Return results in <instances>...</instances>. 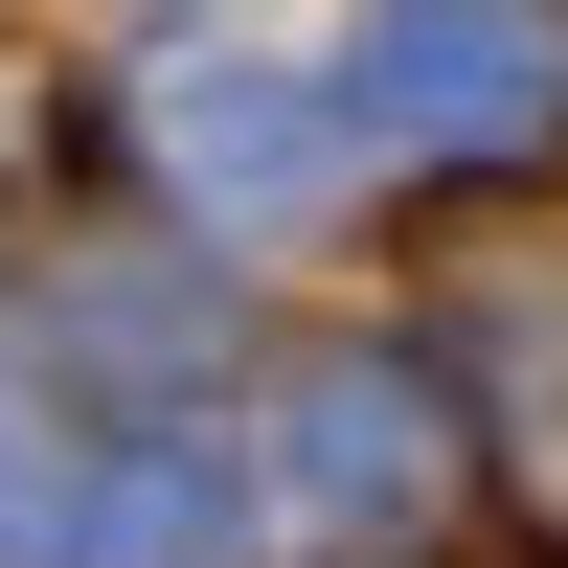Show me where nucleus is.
Instances as JSON below:
<instances>
[{
  "label": "nucleus",
  "instance_id": "obj_1",
  "mask_svg": "<svg viewBox=\"0 0 568 568\" xmlns=\"http://www.w3.org/2000/svg\"><path fill=\"white\" fill-rule=\"evenodd\" d=\"M364 114H409L433 160L568 136V0H387L364 23Z\"/></svg>",
  "mask_w": 568,
  "mask_h": 568
}]
</instances>
